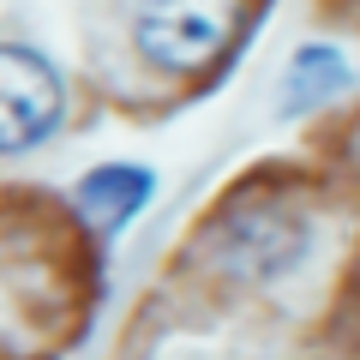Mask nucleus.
<instances>
[{
	"mask_svg": "<svg viewBox=\"0 0 360 360\" xmlns=\"http://www.w3.org/2000/svg\"><path fill=\"white\" fill-rule=\"evenodd\" d=\"M127 54L156 78H210L234 60L258 0H108Z\"/></svg>",
	"mask_w": 360,
	"mask_h": 360,
	"instance_id": "obj_1",
	"label": "nucleus"
},
{
	"mask_svg": "<svg viewBox=\"0 0 360 360\" xmlns=\"http://www.w3.org/2000/svg\"><path fill=\"white\" fill-rule=\"evenodd\" d=\"M312 240L319 234H312L307 210L283 205V198H246V205H229L210 222L205 252L240 288H276L312 258Z\"/></svg>",
	"mask_w": 360,
	"mask_h": 360,
	"instance_id": "obj_2",
	"label": "nucleus"
},
{
	"mask_svg": "<svg viewBox=\"0 0 360 360\" xmlns=\"http://www.w3.org/2000/svg\"><path fill=\"white\" fill-rule=\"evenodd\" d=\"M66 127V78L49 49L0 42V156H30Z\"/></svg>",
	"mask_w": 360,
	"mask_h": 360,
	"instance_id": "obj_3",
	"label": "nucleus"
},
{
	"mask_svg": "<svg viewBox=\"0 0 360 360\" xmlns=\"http://www.w3.org/2000/svg\"><path fill=\"white\" fill-rule=\"evenodd\" d=\"M150 198H156V168L144 162H96L72 180V210L90 222L96 240H120L144 217Z\"/></svg>",
	"mask_w": 360,
	"mask_h": 360,
	"instance_id": "obj_4",
	"label": "nucleus"
},
{
	"mask_svg": "<svg viewBox=\"0 0 360 360\" xmlns=\"http://www.w3.org/2000/svg\"><path fill=\"white\" fill-rule=\"evenodd\" d=\"M354 84V66L336 42H300L288 54L283 78H276V115L300 120V115H319L324 103H336L342 90Z\"/></svg>",
	"mask_w": 360,
	"mask_h": 360,
	"instance_id": "obj_5",
	"label": "nucleus"
}]
</instances>
